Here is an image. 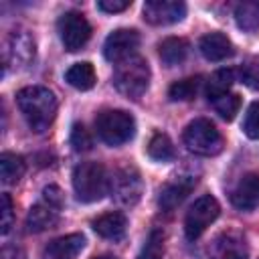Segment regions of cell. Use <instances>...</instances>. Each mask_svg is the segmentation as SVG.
I'll use <instances>...</instances> for the list:
<instances>
[{
	"label": "cell",
	"mask_w": 259,
	"mask_h": 259,
	"mask_svg": "<svg viewBox=\"0 0 259 259\" xmlns=\"http://www.w3.org/2000/svg\"><path fill=\"white\" fill-rule=\"evenodd\" d=\"M16 103H18V109H20L22 117L26 119L28 127L36 134L49 130V125L53 123V119L57 115L55 93L40 85L20 89L16 95Z\"/></svg>",
	"instance_id": "obj_1"
},
{
	"label": "cell",
	"mask_w": 259,
	"mask_h": 259,
	"mask_svg": "<svg viewBox=\"0 0 259 259\" xmlns=\"http://www.w3.org/2000/svg\"><path fill=\"white\" fill-rule=\"evenodd\" d=\"M73 190L81 202H97L109 190L105 168L97 162H81L73 170Z\"/></svg>",
	"instance_id": "obj_2"
},
{
	"label": "cell",
	"mask_w": 259,
	"mask_h": 259,
	"mask_svg": "<svg viewBox=\"0 0 259 259\" xmlns=\"http://www.w3.org/2000/svg\"><path fill=\"white\" fill-rule=\"evenodd\" d=\"M113 85L123 97L140 99L150 85V67H148L146 59L136 55V57L115 65Z\"/></svg>",
	"instance_id": "obj_3"
},
{
	"label": "cell",
	"mask_w": 259,
	"mask_h": 259,
	"mask_svg": "<svg viewBox=\"0 0 259 259\" xmlns=\"http://www.w3.org/2000/svg\"><path fill=\"white\" fill-rule=\"evenodd\" d=\"M95 130L107 146H121L134 138L136 121L123 109H103L95 117Z\"/></svg>",
	"instance_id": "obj_4"
},
{
	"label": "cell",
	"mask_w": 259,
	"mask_h": 259,
	"mask_svg": "<svg viewBox=\"0 0 259 259\" xmlns=\"http://www.w3.org/2000/svg\"><path fill=\"white\" fill-rule=\"evenodd\" d=\"M182 140L186 148L198 156H214L223 150V136L214 127L210 119L196 117L192 119L182 134Z\"/></svg>",
	"instance_id": "obj_5"
},
{
	"label": "cell",
	"mask_w": 259,
	"mask_h": 259,
	"mask_svg": "<svg viewBox=\"0 0 259 259\" xmlns=\"http://www.w3.org/2000/svg\"><path fill=\"white\" fill-rule=\"evenodd\" d=\"M63 206V192L59 186L51 184L42 190V198L30 206L26 214V227L30 233H42L51 227L57 225L59 221V210Z\"/></svg>",
	"instance_id": "obj_6"
},
{
	"label": "cell",
	"mask_w": 259,
	"mask_h": 259,
	"mask_svg": "<svg viewBox=\"0 0 259 259\" xmlns=\"http://www.w3.org/2000/svg\"><path fill=\"white\" fill-rule=\"evenodd\" d=\"M219 212H221V206H219L214 196L204 194V196L196 198L194 204L188 208L186 219H184V233H186V237L190 241L198 239L210 227V223L217 221Z\"/></svg>",
	"instance_id": "obj_7"
},
{
	"label": "cell",
	"mask_w": 259,
	"mask_h": 259,
	"mask_svg": "<svg viewBox=\"0 0 259 259\" xmlns=\"http://www.w3.org/2000/svg\"><path fill=\"white\" fill-rule=\"evenodd\" d=\"M34 38L26 28H14L8 32L4 45V63L12 69H24L34 61Z\"/></svg>",
	"instance_id": "obj_8"
},
{
	"label": "cell",
	"mask_w": 259,
	"mask_h": 259,
	"mask_svg": "<svg viewBox=\"0 0 259 259\" xmlns=\"http://www.w3.org/2000/svg\"><path fill=\"white\" fill-rule=\"evenodd\" d=\"M109 190L111 196L123 204V206H134L144 192V182L140 172L134 166H123L119 170H115L113 178L109 180Z\"/></svg>",
	"instance_id": "obj_9"
},
{
	"label": "cell",
	"mask_w": 259,
	"mask_h": 259,
	"mask_svg": "<svg viewBox=\"0 0 259 259\" xmlns=\"http://www.w3.org/2000/svg\"><path fill=\"white\" fill-rule=\"evenodd\" d=\"M57 28H59V36H61L63 47L69 53L83 49L91 36V26L81 12H65L59 18Z\"/></svg>",
	"instance_id": "obj_10"
},
{
	"label": "cell",
	"mask_w": 259,
	"mask_h": 259,
	"mask_svg": "<svg viewBox=\"0 0 259 259\" xmlns=\"http://www.w3.org/2000/svg\"><path fill=\"white\" fill-rule=\"evenodd\" d=\"M138 47H140V34L134 28H117L105 38L103 55L109 63L119 65L132 57H136Z\"/></svg>",
	"instance_id": "obj_11"
},
{
	"label": "cell",
	"mask_w": 259,
	"mask_h": 259,
	"mask_svg": "<svg viewBox=\"0 0 259 259\" xmlns=\"http://www.w3.org/2000/svg\"><path fill=\"white\" fill-rule=\"evenodd\" d=\"M144 20L154 26L176 24L186 16V4L178 0H148L142 8Z\"/></svg>",
	"instance_id": "obj_12"
},
{
	"label": "cell",
	"mask_w": 259,
	"mask_h": 259,
	"mask_svg": "<svg viewBox=\"0 0 259 259\" xmlns=\"http://www.w3.org/2000/svg\"><path fill=\"white\" fill-rule=\"evenodd\" d=\"M208 259H249V247L239 231H223L219 233L210 247Z\"/></svg>",
	"instance_id": "obj_13"
},
{
	"label": "cell",
	"mask_w": 259,
	"mask_h": 259,
	"mask_svg": "<svg viewBox=\"0 0 259 259\" xmlns=\"http://www.w3.org/2000/svg\"><path fill=\"white\" fill-rule=\"evenodd\" d=\"M196 186V178L190 174H178L172 176L158 194V204L164 212H172L176 206H180L184 202V198L192 192V188Z\"/></svg>",
	"instance_id": "obj_14"
},
{
	"label": "cell",
	"mask_w": 259,
	"mask_h": 259,
	"mask_svg": "<svg viewBox=\"0 0 259 259\" xmlns=\"http://www.w3.org/2000/svg\"><path fill=\"white\" fill-rule=\"evenodd\" d=\"M231 202L239 210H253L259 204V174L249 172L231 190Z\"/></svg>",
	"instance_id": "obj_15"
},
{
	"label": "cell",
	"mask_w": 259,
	"mask_h": 259,
	"mask_svg": "<svg viewBox=\"0 0 259 259\" xmlns=\"http://www.w3.org/2000/svg\"><path fill=\"white\" fill-rule=\"evenodd\" d=\"M83 247H85L83 235H79V233L65 235V237L51 241L45 247L40 259H77V255L83 251Z\"/></svg>",
	"instance_id": "obj_16"
},
{
	"label": "cell",
	"mask_w": 259,
	"mask_h": 259,
	"mask_svg": "<svg viewBox=\"0 0 259 259\" xmlns=\"http://www.w3.org/2000/svg\"><path fill=\"white\" fill-rule=\"evenodd\" d=\"M233 42L223 32H208L200 38V53L206 61H225L233 55Z\"/></svg>",
	"instance_id": "obj_17"
},
{
	"label": "cell",
	"mask_w": 259,
	"mask_h": 259,
	"mask_svg": "<svg viewBox=\"0 0 259 259\" xmlns=\"http://www.w3.org/2000/svg\"><path fill=\"white\" fill-rule=\"evenodd\" d=\"M125 227H127V219L123 212H105L101 214L99 219L93 221V229L97 235H101L103 239H111V241H117L125 235Z\"/></svg>",
	"instance_id": "obj_18"
},
{
	"label": "cell",
	"mask_w": 259,
	"mask_h": 259,
	"mask_svg": "<svg viewBox=\"0 0 259 259\" xmlns=\"http://www.w3.org/2000/svg\"><path fill=\"white\" fill-rule=\"evenodd\" d=\"M188 49H190V45L186 38L168 36L158 45V55L166 67H174V65H180L188 57Z\"/></svg>",
	"instance_id": "obj_19"
},
{
	"label": "cell",
	"mask_w": 259,
	"mask_h": 259,
	"mask_svg": "<svg viewBox=\"0 0 259 259\" xmlns=\"http://www.w3.org/2000/svg\"><path fill=\"white\" fill-rule=\"evenodd\" d=\"M65 81L79 91H87L95 85V69L91 63H75L73 67L67 69Z\"/></svg>",
	"instance_id": "obj_20"
},
{
	"label": "cell",
	"mask_w": 259,
	"mask_h": 259,
	"mask_svg": "<svg viewBox=\"0 0 259 259\" xmlns=\"http://www.w3.org/2000/svg\"><path fill=\"white\" fill-rule=\"evenodd\" d=\"M233 81H235V73L231 69H219V71H214L210 75V79L206 81V87H204V93H206L208 101H217L223 95H227L229 89L233 87Z\"/></svg>",
	"instance_id": "obj_21"
},
{
	"label": "cell",
	"mask_w": 259,
	"mask_h": 259,
	"mask_svg": "<svg viewBox=\"0 0 259 259\" xmlns=\"http://www.w3.org/2000/svg\"><path fill=\"white\" fill-rule=\"evenodd\" d=\"M26 170V164L22 160V156H16V154H10V152H4L0 154V180L4 184H14L22 178Z\"/></svg>",
	"instance_id": "obj_22"
},
{
	"label": "cell",
	"mask_w": 259,
	"mask_h": 259,
	"mask_svg": "<svg viewBox=\"0 0 259 259\" xmlns=\"http://www.w3.org/2000/svg\"><path fill=\"white\" fill-rule=\"evenodd\" d=\"M237 26L245 32H253L259 28V0H247L237 4L235 8Z\"/></svg>",
	"instance_id": "obj_23"
},
{
	"label": "cell",
	"mask_w": 259,
	"mask_h": 259,
	"mask_svg": "<svg viewBox=\"0 0 259 259\" xmlns=\"http://www.w3.org/2000/svg\"><path fill=\"white\" fill-rule=\"evenodd\" d=\"M174 154H176L174 152V144H172V140L166 134L158 132V134L152 136V140L148 144V156L152 160H156V162H168V160L174 158Z\"/></svg>",
	"instance_id": "obj_24"
},
{
	"label": "cell",
	"mask_w": 259,
	"mask_h": 259,
	"mask_svg": "<svg viewBox=\"0 0 259 259\" xmlns=\"http://www.w3.org/2000/svg\"><path fill=\"white\" fill-rule=\"evenodd\" d=\"M198 85H200V79L198 77H188V79H182V81H176L170 85L168 89V97L172 101H188L196 95L198 91Z\"/></svg>",
	"instance_id": "obj_25"
},
{
	"label": "cell",
	"mask_w": 259,
	"mask_h": 259,
	"mask_svg": "<svg viewBox=\"0 0 259 259\" xmlns=\"http://www.w3.org/2000/svg\"><path fill=\"white\" fill-rule=\"evenodd\" d=\"M138 259H164V237L158 229L150 231Z\"/></svg>",
	"instance_id": "obj_26"
},
{
	"label": "cell",
	"mask_w": 259,
	"mask_h": 259,
	"mask_svg": "<svg viewBox=\"0 0 259 259\" xmlns=\"http://www.w3.org/2000/svg\"><path fill=\"white\" fill-rule=\"evenodd\" d=\"M212 103H214L217 113H219L223 119L231 121V119H235V115L239 113L241 97H239L237 93H227V95H223L221 99H217V101H212Z\"/></svg>",
	"instance_id": "obj_27"
},
{
	"label": "cell",
	"mask_w": 259,
	"mask_h": 259,
	"mask_svg": "<svg viewBox=\"0 0 259 259\" xmlns=\"http://www.w3.org/2000/svg\"><path fill=\"white\" fill-rule=\"evenodd\" d=\"M239 75H241V81H243L249 89L259 91V57L247 59V61L241 65Z\"/></svg>",
	"instance_id": "obj_28"
},
{
	"label": "cell",
	"mask_w": 259,
	"mask_h": 259,
	"mask_svg": "<svg viewBox=\"0 0 259 259\" xmlns=\"http://www.w3.org/2000/svg\"><path fill=\"white\" fill-rule=\"evenodd\" d=\"M243 132L251 140H259V101H253L243 119Z\"/></svg>",
	"instance_id": "obj_29"
},
{
	"label": "cell",
	"mask_w": 259,
	"mask_h": 259,
	"mask_svg": "<svg viewBox=\"0 0 259 259\" xmlns=\"http://www.w3.org/2000/svg\"><path fill=\"white\" fill-rule=\"evenodd\" d=\"M71 144L77 152H85L91 148V136L87 134V130L81 123H75L71 130Z\"/></svg>",
	"instance_id": "obj_30"
},
{
	"label": "cell",
	"mask_w": 259,
	"mask_h": 259,
	"mask_svg": "<svg viewBox=\"0 0 259 259\" xmlns=\"http://www.w3.org/2000/svg\"><path fill=\"white\" fill-rule=\"evenodd\" d=\"M12 219H14V212H12V200L8 194H2V221H0V231L2 235H6L12 227Z\"/></svg>",
	"instance_id": "obj_31"
},
{
	"label": "cell",
	"mask_w": 259,
	"mask_h": 259,
	"mask_svg": "<svg viewBox=\"0 0 259 259\" xmlns=\"http://www.w3.org/2000/svg\"><path fill=\"white\" fill-rule=\"evenodd\" d=\"M130 4H132L130 0H99V2H97V8L103 10V12L113 14V12H121V10H125Z\"/></svg>",
	"instance_id": "obj_32"
},
{
	"label": "cell",
	"mask_w": 259,
	"mask_h": 259,
	"mask_svg": "<svg viewBox=\"0 0 259 259\" xmlns=\"http://www.w3.org/2000/svg\"><path fill=\"white\" fill-rule=\"evenodd\" d=\"M95 259H115L113 255H99V257H95Z\"/></svg>",
	"instance_id": "obj_33"
}]
</instances>
